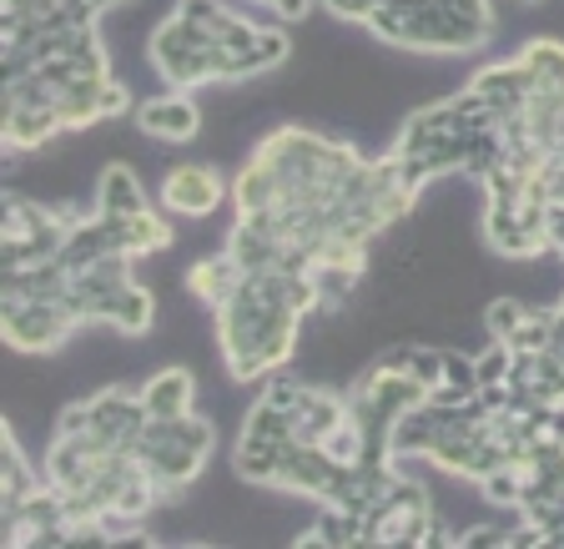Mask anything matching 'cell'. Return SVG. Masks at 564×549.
<instances>
[{
  "mask_svg": "<svg viewBox=\"0 0 564 549\" xmlns=\"http://www.w3.org/2000/svg\"><path fill=\"white\" fill-rule=\"evenodd\" d=\"M0 323H6L11 353H25V358L56 353L70 333H82V323L61 308V298H0Z\"/></svg>",
  "mask_w": 564,
  "mask_h": 549,
  "instance_id": "cell-1",
  "label": "cell"
},
{
  "mask_svg": "<svg viewBox=\"0 0 564 549\" xmlns=\"http://www.w3.org/2000/svg\"><path fill=\"white\" fill-rule=\"evenodd\" d=\"M166 212H182V217H212L217 202H223V176L212 162H176L156 187Z\"/></svg>",
  "mask_w": 564,
  "mask_h": 549,
  "instance_id": "cell-2",
  "label": "cell"
},
{
  "mask_svg": "<svg viewBox=\"0 0 564 549\" xmlns=\"http://www.w3.org/2000/svg\"><path fill=\"white\" fill-rule=\"evenodd\" d=\"M202 106L182 92H166V96H152V101L137 106V131L152 141H192L202 137Z\"/></svg>",
  "mask_w": 564,
  "mask_h": 549,
  "instance_id": "cell-3",
  "label": "cell"
},
{
  "mask_svg": "<svg viewBox=\"0 0 564 549\" xmlns=\"http://www.w3.org/2000/svg\"><path fill=\"white\" fill-rule=\"evenodd\" d=\"M66 131V121L51 106H25V101H6V152L11 157H31L46 152L51 141Z\"/></svg>",
  "mask_w": 564,
  "mask_h": 549,
  "instance_id": "cell-4",
  "label": "cell"
},
{
  "mask_svg": "<svg viewBox=\"0 0 564 549\" xmlns=\"http://www.w3.org/2000/svg\"><path fill=\"white\" fill-rule=\"evenodd\" d=\"M141 403H147L152 419H182V413H192V403H197V378H192L182 363H166V368H156V374L141 384Z\"/></svg>",
  "mask_w": 564,
  "mask_h": 549,
  "instance_id": "cell-5",
  "label": "cell"
},
{
  "mask_svg": "<svg viewBox=\"0 0 564 549\" xmlns=\"http://www.w3.org/2000/svg\"><path fill=\"white\" fill-rule=\"evenodd\" d=\"M147 207H152V202L141 192L131 157H111V162L101 166V182H96V212H101V217H131V212H147Z\"/></svg>",
  "mask_w": 564,
  "mask_h": 549,
  "instance_id": "cell-6",
  "label": "cell"
},
{
  "mask_svg": "<svg viewBox=\"0 0 564 549\" xmlns=\"http://www.w3.org/2000/svg\"><path fill=\"white\" fill-rule=\"evenodd\" d=\"M106 233H111V247L131 252V258H147V252L172 247V223H166L156 207L131 212V217H106Z\"/></svg>",
  "mask_w": 564,
  "mask_h": 549,
  "instance_id": "cell-7",
  "label": "cell"
},
{
  "mask_svg": "<svg viewBox=\"0 0 564 549\" xmlns=\"http://www.w3.org/2000/svg\"><path fill=\"white\" fill-rule=\"evenodd\" d=\"M242 282V268H237V258L232 252H217V258H202L197 268L187 272V292L197 298V303H207V313L212 308H223L227 298H232V288Z\"/></svg>",
  "mask_w": 564,
  "mask_h": 549,
  "instance_id": "cell-8",
  "label": "cell"
},
{
  "mask_svg": "<svg viewBox=\"0 0 564 549\" xmlns=\"http://www.w3.org/2000/svg\"><path fill=\"white\" fill-rule=\"evenodd\" d=\"M297 429V409H282L272 398H258L242 419V433L237 439H258V444H288Z\"/></svg>",
  "mask_w": 564,
  "mask_h": 549,
  "instance_id": "cell-9",
  "label": "cell"
},
{
  "mask_svg": "<svg viewBox=\"0 0 564 549\" xmlns=\"http://www.w3.org/2000/svg\"><path fill=\"white\" fill-rule=\"evenodd\" d=\"M41 489V480H35V469L21 459V449H15V439L6 433V449H0V494H6V504L0 509H21L31 494Z\"/></svg>",
  "mask_w": 564,
  "mask_h": 549,
  "instance_id": "cell-10",
  "label": "cell"
},
{
  "mask_svg": "<svg viewBox=\"0 0 564 549\" xmlns=\"http://www.w3.org/2000/svg\"><path fill=\"white\" fill-rule=\"evenodd\" d=\"M519 61L529 66L534 86H564V41H554V35L524 41V46H519Z\"/></svg>",
  "mask_w": 564,
  "mask_h": 549,
  "instance_id": "cell-11",
  "label": "cell"
},
{
  "mask_svg": "<svg viewBox=\"0 0 564 549\" xmlns=\"http://www.w3.org/2000/svg\"><path fill=\"white\" fill-rule=\"evenodd\" d=\"M479 494L494 504V509H519V499H524V469L519 464L489 469V474L479 480Z\"/></svg>",
  "mask_w": 564,
  "mask_h": 549,
  "instance_id": "cell-12",
  "label": "cell"
},
{
  "mask_svg": "<svg viewBox=\"0 0 564 549\" xmlns=\"http://www.w3.org/2000/svg\"><path fill=\"white\" fill-rule=\"evenodd\" d=\"M509 348H519V353H544V348H554V308H529L524 323L509 333Z\"/></svg>",
  "mask_w": 564,
  "mask_h": 549,
  "instance_id": "cell-13",
  "label": "cell"
},
{
  "mask_svg": "<svg viewBox=\"0 0 564 549\" xmlns=\"http://www.w3.org/2000/svg\"><path fill=\"white\" fill-rule=\"evenodd\" d=\"M524 313H529V303H519V298H489L484 303V333L489 338H509L524 323Z\"/></svg>",
  "mask_w": 564,
  "mask_h": 549,
  "instance_id": "cell-14",
  "label": "cell"
},
{
  "mask_svg": "<svg viewBox=\"0 0 564 549\" xmlns=\"http://www.w3.org/2000/svg\"><path fill=\"white\" fill-rule=\"evenodd\" d=\"M419 384H429V388H438L444 384V348H423V343H413L409 348V363H403Z\"/></svg>",
  "mask_w": 564,
  "mask_h": 549,
  "instance_id": "cell-15",
  "label": "cell"
},
{
  "mask_svg": "<svg viewBox=\"0 0 564 549\" xmlns=\"http://www.w3.org/2000/svg\"><path fill=\"white\" fill-rule=\"evenodd\" d=\"M458 549H509V529H499V525H464V529H458Z\"/></svg>",
  "mask_w": 564,
  "mask_h": 549,
  "instance_id": "cell-16",
  "label": "cell"
},
{
  "mask_svg": "<svg viewBox=\"0 0 564 549\" xmlns=\"http://www.w3.org/2000/svg\"><path fill=\"white\" fill-rule=\"evenodd\" d=\"M444 384H458V388H479L474 378V353H458V348H444Z\"/></svg>",
  "mask_w": 564,
  "mask_h": 549,
  "instance_id": "cell-17",
  "label": "cell"
},
{
  "mask_svg": "<svg viewBox=\"0 0 564 549\" xmlns=\"http://www.w3.org/2000/svg\"><path fill=\"white\" fill-rule=\"evenodd\" d=\"M519 6H524V11H540V6H544V0H519Z\"/></svg>",
  "mask_w": 564,
  "mask_h": 549,
  "instance_id": "cell-18",
  "label": "cell"
}]
</instances>
